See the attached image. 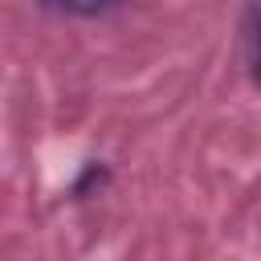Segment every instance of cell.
Returning <instances> with one entry per match:
<instances>
[{
	"mask_svg": "<svg viewBox=\"0 0 261 261\" xmlns=\"http://www.w3.org/2000/svg\"><path fill=\"white\" fill-rule=\"evenodd\" d=\"M45 4L57 12H69V16H102V12L118 8L122 0H45Z\"/></svg>",
	"mask_w": 261,
	"mask_h": 261,
	"instance_id": "cell-1",
	"label": "cell"
}]
</instances>
